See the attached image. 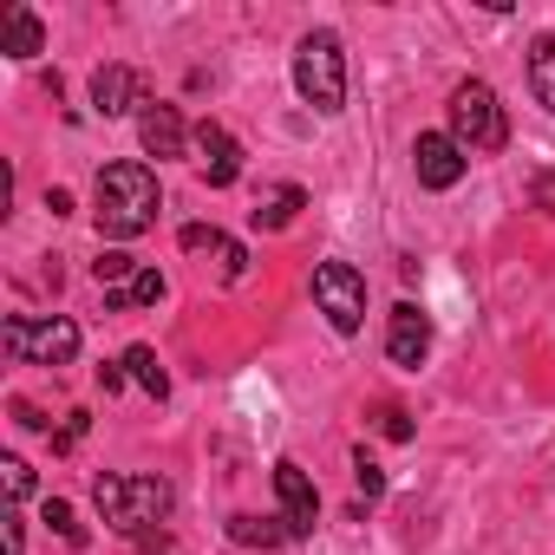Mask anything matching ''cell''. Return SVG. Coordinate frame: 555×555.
<instances>
[{"instance_id": "obj_14", "label": "cell", "mask_w": 555, "mask_h": 555, "mask_svg": "<svg viewBox=\"0 0 555 555\" xmlns=\"http://www.w3.org/2000/svg\"><path fill=\"white\" fill-rule=\"evenodd\" d=\"M0 53H8V60H40L47 53V27H40L34 8H8V14H0Z\"/></svg>"}, {"instance_id": "obj_13", "label": "cell", "mask_w": 555, "mask_h": 555, "mask_svg": "<svg viewBox=\"0 0 555 555\" xmlns=\"http://www.w3.org/2000/svg\"><path fill=\"white\" fill-rule=\"evenodd\" d=\"M183 248H190V255H216L222 282H242V274H248V248H242V242H229V235H222V229H209V222H190V229H183Z\"/></svg>"}, {"instance_id": "obj_2", "label": "cell", "mask_w": 555, "mask_h": 555, "mask_svg": "<svg viewBox=\"0 0 555 555\" xmlns=\"http://www.w3.org/2000/svg\"><path fill=\"white\" fill-rule=\"evenodd\" d=\"M92 503H99V516L118 529V535H138V542H151V522H164L170 516V483L164 477H99L92 483Z\"/></svg>"}, {"instance_id": "obj_16", "label": "cell", "mask_w": 555, "mask_h": 555, "mask_svg": "<svg viewBox=\"0 0 555 555\" xmlns=\"http://www.w3.org/2000/svg\"><path fill=\"white\" fill-rule=\"evenodd\" d=\"M138 268H144V261H131L125 248H99V261H92V282H99L105 295H125V288L138 282Z\"/></svg>"}, {"instance_id": "obj_7", "label": "cell", "mask_w": 555, "mask_h": 555, "mask_svg": "<svg viewBox=\"0 0 555 555\" xmlns=\"http://www.w3.org/2000/svg\"><path fill=\"white\" fill-rule=\"evenodd\" d=\"M412 170H418V183H425V190H451V183H464L470 151H464L451 131H425V138L412 144Z\"/></svg>"}, {"instance_id": "obj_26", "label": "cell", "mask_w": 555, "mask_h": 555, "mask_svg": "<svg viewBox=\"0 0 555 555\" xmlns=\"http://www.w3.org/2000/svg\"><path fill=\"white\" fill-rule=\"evenodd\" d=\"M14 418H21V425H27V431H47V418H40V412H34V405H27V399H21V405H14Z\"/></svg>"}, {"instance_id": "obj_4", "label": "cell", "mask_w": 555, "mask_h": 555, "mask_svg": "<svg viewBox=\"0 0 555 555\" xmlns=\"http://www.w3.org/2000/svg\"><path fill=\"white\" fill-rule=\"evenodd\" d=\"M0 347H8L14 366H73V360H79V327H73L66 314H47V321L8 314V327H0Z\"/></svg>"}, {"instance_id": "obj_17", "label": "cell", "mask_w": 555, "mask_h": 555, "mask_svg": "<svg viewBox=\"0 0 555 555\" xmlns=\"http://www.w3.org/2000/svg\"><path fill=\"white\" fill-rule=\"evenodd\" d=\"M301 203H308V190H295V183H282V190H274V196H268V203H255V209H248V222H255V229H288Z\"/></svg>"}, {"instance_id": "obj_10", "label": "cell", "mask_w": 555, "mask_h": 555, "mask_svg": "<svg viewBox=\"0 0 555 555\" xmlns=\"http://www.w3.org/2000/svg\"><path fill=\"white\" fill-rule=\"evenodd\" d=\"M92 112H99V118L144 112V79H138L131 66H99V73H92Z\"/></svg>"}, {"instance_id": "obj_1", "label": "cell", "mask_w": 555, "mask_h": 555, "mask_svg": "<svg viewBox=\"0 0 555 555\" xmlns=\"http://www.w3.org/2000/svg\"><path fill=\"white\" fill-rule=\"evenodd\" d=\"M157 203H164V190H157V170L151 164H105L99 170V196H92L99 235H112V242L144 235L157 222Z\"/></svg>"}, {"instance_id": "obj_9", "label": "cell", "mask_w": 555, "mask_h": 555, "mask_svg": "<svg viewBox=\"0 0 555 555\" xmlns=\"http://www.w3.org/2000/svg\"><path fill=\"white\" fill-rule=\"evenodd\" d=\"M425 353H431V314H418L412 301H399L392 321H386V360L405 366V373H418Z\"/></svg>"}, {"instance_id": "obj_18", "label": "cell", "mask_w": 555, "mask_h": 555, "mask_svg": "<svg viewBox=\"0 0 555 555\" xmlns=\"http://www.w3.org/2000/svg\"><path fill=\"white\" fill-rule=\"evenodd\" d=\"M229 542H242V548H282V542H288V522H261V516H229Z\"/></svg>"}, {"instance_id": "obj_21", "label": "cell", "mask_w": 555, "mask_h": 555, "mask_svg": "<svg viewBox=\"0 0 555 555\" xmlns=\"http://www.w3.org/2000/svg\"><path fill=\"white\" fill-rule=\"evenodd\" d=\"M47 522H53V535H66L73 548H86V522L73 516V503H60V496H47Z\"/></svg>"}, {"instance_id": "obj_3", "label": "cell", "mask_w": 555, "mask_h": 555, "mask_svg": "<svg viewBox=\"0 0 555 555\" xmlns=\"http://www.w3.org/2000/svg\"><path fill=\"white\" fill-rule=\"evenodd\" d=\"M295 92L321 112V118H334V112H347V53H340V34H308L301 47H295Z\"/></svg>"}, {"instance_id": "obj_8", "label": "cell", "mask_w": 555, "mask_h": 555, "mask_svg": "<svg viewBox=\"0 0 555 555\" xmlns=\"http://www.w3.org/2000/svg\"><path fill=\"white\" fill-rule=\"evenodd\" d=\"M274 496H282V522H288V535H314V522H321V490L308 483V470H301L295 457L274 464Z\"/></svg>"}, {"instance_id": "obj_5", "label": "cell", "mask_w": 555, "mask_h": 555, "mask_svg": "<svg viewBox=\"0 0 555 555\" xmlns=\"http://www.w3.org/2000/svg\"><path fill=\"white\" fill-rule=\"evenodd\" d=\"M444 112H451V138L464 151H503L509 144V118H503V105H496V92L483 79H464Z\"/></svg>"}, {"instance_id": "obj_27", "label": "cell", "mask_w": 555, "mask_h": 555, "mask_svg": "<svg viewBox=\"0 0 555 555\" xmlns=\"http://www.w3.org/2000/svg\"><path fill=\"white\" fill-rule=\"evenodd\" d=\"M535 203H542V216H555V177H542V183H535Z\"/></svg>"}, {"instance_id": "obj_23", "label": "cell", "mask_w": 555, "mask_h": 555, "mask_svg": "<svg viewBox=\"0 0 555 555\" xmlns=\"http://www.w3.org/2000/svg\"><path fill=\"white\" fill-rule=\"evenodd\" d=\"M353 477H360V490H366V503H373V496H386V470H379V464H373L366 451H353Z\"/></svg>"}, {"instance_id": "obj_20", "label": "cell", "mask_w": 555, "mask_h": 555, "mask_svg": "<svg viewBox=\"0 0 555 555\" xmlns=\"http://www.w3.org/2000/svg\"><path fill=\"white\" fill-rule=\"evenodd\" d=\"M105 301H112V308H157V301H164V274H157V268H138V282H131L125 295H105Z\"/></svg>"}, {"instance_id": "obj_19", "label": "cell", "mask_w": 555, "mask_h": 555, "mask_svg": "<svg viewBox=\"0 0 555 555\" xmlns=\"http://www.w3.org/2000/svg\"><path fill=\"white\" fill-rule=\"evenodd\" d=\"M125 366H131V379H138L151 399H170V373L157 366V353H151V347H131V353H125Z\"/></svg>"}, {"instance_id": "obj_11", "label": "cell", "mask_w": 555, "mask_h": 555, "mask_svg": "<svg viewBox=\"0 0 555 555\" xmlns=\"http://www.w3.org/2000/svg\"><path fill=\"white\" fill-rule=\"evenodd\" d=\"M196 151H203V177H209V190H229L235 177H242V144L222 131V125H196Z\"/></svg>"}, {"instance_id": "obj_24", "label": "cell", "mask_w": 555, "mask_h": 555, "mask_svg": "<svg viewBox=\"0 0 555 555\" xmlns=\"http://www.w3.org/2000/svg\"><path fill=\"white\" fill-rule=\"evenodd\" d=\"M0 477H8V496H14V503H21V496L34 490V470H27L21 457H0Z\"/></svg>"}, {"instance_id": "obj_12", "label": "cell", "mask_w": 555, "mask_h": 555, "mask_svg": "<svg viewBox=\"0 0 555 555\" xmlns=\"http://www.w3.org/2000/svg\"><path fill=\"white\" fill-rule=\"evenodd\" d=\"M138 144H144L151 157H183L190 131H183L177 105H144V112H138Z\"/></svg>"}, {"instance_id": "obj_15", "label": "cell", "mask_w": 555, "mask_h": 555, "mask_svg": "<svg viewBox=\"0 0 555 555\" xmlns=\"http://www.w3.org/2000/svg\"><path fill=\"white\" fill-rule=\"evenodd\" d=\"M529 92H535L542 112H555V34L529 40Z\"/></svg>"}, {"instance_id": "obj_22", "label": "cell", "mask_w": 555, "mask_h": 555, "mask_svg": "<svg viewBox=\"0 0 555 555\" xmlns=\"http://www.w3.org/2000/svg\"><path fill=\"white\" fill-rule=\"evenodd\" d=\"M373 425H379V438H392V444H405V438H412V418H405L399 405H379V412H373Z\"/></svg>"}, {"instance_id": "obj_6", "label": "cell", "mask_w": 555, "mask_h": 555, "mask_svg": "<svg viewBox=\"0 0 555 555\" xmlns=\"http://www.w3.org/2000/svg\"><path fill=\"white\" fill-rule=\"evenodd\" d=\"M314 301H321L334 334H360V321H366V274L347 268V261H321L314 268Z\"/></svg>"}, {"instance_id": "obj_25", "label": "cell", "mask_w": 555, "mask_h": 555, "mask_svg": "<svg viewBox=\"0 0 555 555\" xmlns=\"http://www.w3.org/2000/svg\"><path fill=\"white\" fill-rule=\"evenodd\" d=\"M0 522H8V529H0V548H8V555H21V548H27V522H21V509H8Z\"/></svg>"}]
</instances>
